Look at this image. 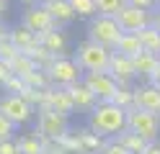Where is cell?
Segmentation results:
<instances>
[{
    "label": "cell",
    "mask_w": 160,
    "mask_h": 154,
    "mask_svg": "<svg viewBox=\"0 0 160 154\" xmlns=\"http://www.w3.org/2000/svg\"><path fill=\"white\" fill-rule=\"evenodd\" d=\"M88 128H93L98 136H103V139L119 136V133L127 128V110L114 105L111 100H101L91 113H88Z\"/></svg>",
    "instance_id": "1"
},
{
    "label": "cell",
    "mask_w": 160,
    "mask_h": 154,
    "mask_svg": "<svg viewBox=\"0 0 160 154\" xmlns=\"http://www.w3.org/2000/svg\"><path fill=\"white\" fill-rule=\"evenodd\" d=\"M85 34L91 41H96V44H101L106 49H111L119 44V39H122V26H119V21L114 16H93L91 21H88V28Z\"/></svg>",
    "instance_id": "2"
},
{
    "label": "cell",
    "mask_w": 160,
    "mask_h": 154,
    "mask_svg": "<svg viewBox=\"0 0 160 154\" xmlns=\"http://www.w3.org/2000/svg\"><path fill=\"white\" fill-rule=\"evenodd\" d=\"M111 54H114L111 49L96 44L91 39L80 41L78 49H75V59H78V64L83 67V72H106L108 62H111Z\"/></svg>",
    "instance_id": "3"
},
{
    "label": "cell",
    "mask_w": 160,
    "mask_h": 154,
    "mask_svg": "<svg viewBox=\"0 0 160 154\" xmlns=\"http://www.w3.org/2000/svg\"><path fill=\"white\" fill-rule=\"evenodd\" d=\"M59 141L67 147L70 154H98L106 139H103V136H98L93 128L83 126V128H70Z\"/></svg>",
    "instance_id": "4"
},
{
    "label": "cell",
    "mask_w": 160,
    "mask_h": 154,
    "mask_svg": "<svg viewBox=\"0 0 160 154\" xmlns=\"http://www.w3.org/2000/svg\"><path fill=\"white\" fill-rule=\"evenodd\" d=\"M70 128H72L70 118L62 116V113H57L52 108H39L36 110V128L34 131L42 139H62Z\"/></svg>",
    "instance_id": "5"
},
{
    "label": "cell",
    "mask_w": 160,
    "mask_h": 154,
    "mask_svg": "<svg viewBox=\"0 0 160 154\" xmlns=\"http://www.w3.org/2000/svg\"><path fill=\"white\" fill-rule=\"evenodd\" d=\"M47 75H49V80H52L54 87H70L72 82L83 80L85 72H83V67L78 64L75 57L62 54V57H57V59L52 62V67L47 69Z\"/></svg>",
    "instance_id": "6"
},
{
    "label": "cell",
    "mask_w": 160,
    "mask_h": 154,
    "mask_svg": "<svg viewBox=\"0 0 160 154\" xmlns=\"http://www.w3.org/2000/svg\"><path fill=\"white\" fill-rule=\"evenodd\" d=\"M0 113H5L16 126H26L36 118V108L28 103L23 95H11V92H3L0 95Z\"/></svg>",
    "instance_id": "7"
},
{
    "label": "cell",
    "mask_w": 160,
    "mask_h": 154,
    "mask_svg": "<svg viewBox=\"0 0 160 154\" xmlns=\"http://www.w3.org/2000/svg\"><path fill=\"white\" fill-rule=\"evenodd\" d=\"M127 128L139 133L147 141H158L160 139V116L139 110V108H129L127 110Z\"/></svg>",
    "instance_id": "8"
},
{
    "label": "cell",
    "mask_w": 160,
    "mask_h": 154,
    "mask_svg": "<svg viewBox=\"0 0 160 154\" xmlns=\"http://www.w3.org/2000/svg\"><path fill=\"white\" fill-rule=\"evenodd\" d=\"M21 26H26L28 31H34V34H47V31L57 28L52 16H49V10L42 5V3H34V5H23L21 10Z\"/></svg>",
    "instance_id": "9"
},
{
    "label": "cell",
    "mask_w": 160,
    "mask_h": 154,
    "mask_svg": "<svg viewBox=\"0 0 160 154\" xmlns=\"http://www.w3.org/2000/svg\"><path fill=\"white\" fill-rule=\"evenodd\" d=\"M114 18L119 21L124 34H139L147 26H152V10H139V8H132V5H124Z\"/></svg>",
    "instance_id": "10"
},
{
    "label": "cell",
    "mask_w": 160,
    "mask_h": 154,
    "mask_svg": "<svg viewBox=\"0 0 160 154\" xmlns=\"http://www.w3.org/2000/svg\"><path fill=\"white\" fill-rule=\"evenodd\" d=\"M83 82L91 87V92H93L98 100H111L114 92L119 90L116 77L108 75V72H85V75H83Z\"/></svg>",
    "instance_id": "11"
},
{
    "label": "cell",
    "mask_w": 160,
    "mask_h": 154,
    "mask_svg": "<svg viewBox=\"0 0 160 154\" xmlns=\"http://www.w3.org/2000/svg\"><path fill=\"white\" fill-rule=\"evenodd\" d=\"M106 72L116 77L119 87H134L132 82L137 80V72H134V62H132V57H127V54H119V51H114Z\"/></svg>",
    "instance_id": "12"
},
{
    "label": "cell",
    "mask_w": 160,
    "mask_h": 154,
    "mask_svg": "<svg viewBox=\"0 0 160 154\" xmlns=\"http://www.w3.org/2000/svg\"><path fill=\"white\" fill-rule=\"evenodd\" d=\"M134 108L160 116V87H155L152 82L134 85Z\"/></svg>",
    "instance_id": "13"
},
{
    "label": "cell",
    "mask_w": 160,
    "mask_h": 154,
    "mask_svg": "<svg viewBox=\"0 0 160 154\" xmlns=\"http://www.w3.org/2000/svg\"><path fill=\"white\" fill-rule=\"evenodd\" d=\"M67 92H70V98H72V103H75V113H85V116H88V113H91L98 103H101V100L91 92V87H88L83 80L72 82V85L67 87Z\"/></svg>",
    "instance_id": "14"
},
{
    "label": "cell",
    "mask_w": 160,
    "mask_h": 154,
    "mask_svg": "<svg viewBox=\"0 0 160 154\" xmlns=\"http://www.w3.org/2000/svg\"><path fill=\"white\" fill-rule=\"evenodd\" d=\"M42 5L49 10V16H52L57 28H67L70 23H75V18H78V13L72 10V5H70V0H42Z\"/></svg>",
    "instance_id": "15"
},
{
    "label": "cell",
    "mask_w": 160,
    "mask_h": 154,
    "mask_svg": "<svg viewBox=\"0 0 160 154\" xmlns=\"http://www.w3.org/2000/svg\"><path fill=\"white\" fill-rule=\"evenodd\" d=\"M44 108H52V110H57V113H62V116H72L75 113V103H72V98H70V92H67V87H49L47 90V105Z\"/></svg>",
    "instance_id": "16"
},
{
    "label": "cell",
    "mask_w": 160,
    "mask_h": 154,
    "mask_svg": "<svg viewBox=\"0 0 160 154\" xmlns=\"http://www.w3.org/2000/svg\"><path fill=\"white\" fill-rule=\"evenodd\" d=\"M39 44H42L44 49H49L54 57H62V54H67L70 39H67V31L65 28H52V31H47V34L39 36Z\"/></svg>",
    "instance_id": "17"
},
{
    "label": "cell",
    "mask_w": 160,
    "mask_h": 154,
    "mask_svg": "<svg viewBox=\"0 0 160 154\" xmlns=\"http://www.w3.org/2000/svg\"><path fill=\"white\" fill-rule=\"evenodd\" d=\"M132 62H134L137 80H150L155 75V69L160 67V57L152 54V51H139L137 57H132Z\"/></svg>",
    "instance_id": "18"
},
{
    "label": "cell",
    "mask_w": 160,
    "mask_h": 154,
    "mask_svg": "<svg viewBox=\"0 0 160 154\" xmlns=\"http://www.w3.org/2000/svg\"><path fill=\"white\" fill-rule=\"evenodd\" d=\"M8 39L16 44V49L18 51H23V54H28L36 44H39V34H34V31H28L26 26H21L18 23L16 28H11V34H8Z\"/></svg>",
    "instance_id": "19"
},
{
    "label": "cell",
    "mask_w": 160,
    "mask_h": 154,
    "mask_svg": "<svg viewBox=\"0 0 160 154\" xmlns=\"http://www.w3.org/2000/svg\"><path fill=\"white\" fill-rule=\"evenodd\" d=\"M18 147H21V154H47V149H44V139L39 136L36 131L18 133Z\"/></svg>",
    "instance_id": "20"
},
{
    "label": "cell",
    "mask_w": 160,
    "mask_h": 154,
    "mask_svg": "<svg viewBox=\"0 0 160 154\" xmlns=\"http://www.w3.org/2000/svg\"><path fill=\"white\" fill-rule=\"evenodd\" d=\"M119 144H122V147L129 152V154H142L145 149H147V139H142V136H139V133H134V131H129V128H124L122 133H119Z\"/></svg>",
    "instance_id": "21"
},
{
    "label": "cell",
    "mask_w": 160,
    "mask_h": 154,
    "mask_svg": "<svg viewBox=\"0 0 160 154\" xmlns=\"http://www.w3.org/2000/svg\"><path fill=\"white\" fill-rule=\"evenodd\" d=\"M114 51H119V54H127V57H137L142 49V41H139L137 34H122V39H119V44L114 46Z\"/></svg>",
    "instance_id": "22"
},
{
    "label": "cell",
    "mask_w": 160,
    "mask_h": 154,
    "mask_svg": "<svg viewBox=\"0 0 160 154\" xmlns=\"http://www.w3.org/2000/svg\"><path fill=\"white\" fill-rule=\"evenodd\" d=\"M139 41H142V49L145 51H152V54L160 57V31L155 26H147L145 31H139Z\"/></svg>",
    "instance_id": "23"
},
{
    "label": "cell",
    "mask_w": 160,
    "mask_h": 154,
    "mask_svg": "<svg viewBox=\"0 0 160 154\" xmlns=\"http://www.w3.org/2000/svg\"><path fill=\"white\" fill-rule=\"evenodd\" d=\"M23 82H26V87H31V90H49V87H52V80H49L47 69L28 72V75L23 77Z\"/></svg>",
    "instance_id": "24"
},
{
    "label": "cell",
    "mask_w": 160,
    "mask_h": 154,
    "mask_svg": "<svg viewBox=\"0 0 160 154\" xmlns=\"http://www.w3.org/2000/svg\"><path fill=\"white\" fill-rule=\"evenodd\" d=\"M28 57L34 59V64H36L39 69H49V67H52V62L57 59V57L52 54V51H49V49H44L42 44H36L31 51H28Z\"/></svg>",
    "instance_id": "25"
},
{
    "label": "cell",
    "mask_w": 160,
    "mask_h": 154,
    "mask_svg": "<svg viewBox=\"0 0 160 154\" xmlns=\"http://www.w3.org/2000/svg\"><path fill=\"white\" fill-rule=\"evenodd\" d=\"M11 69H13V75H18V77H26L28 72H34V69H39V67L34 64V59L28 57V54H23V51H21V54H18V57L11 62Z\"/></svg>",
    "instance_id": "26"
},
{
    "label": "cell",
    "mask_w": 160,
    "mask_h": 154,
    "mask_svg": "<svg viewBox=\"0 0 160 154\" xmlns=\"http://www.w3.org/2000/svg\"><path fill=\"white\" fill-rule=\"evenodd\" d=\"M72 10L78 13V18H85L91 21L93 16H98V8H96V0H70Z\"/></svg>",
    "instance_id": "27"
},
{
    "label": "cell",
    "mask_w": 160,
    "mask_h": 154,
    "mask_svg": "<svg viewBox=\"0 0 160 154\" xmlns=\"http://www.w3.org/2000/svg\"><path fill=\"white\" fill-rule=\"evenodd\" d=\"M111 103H114V105H119V108H124V110L134 108V87H119V90L114 92Z\"/></svg>",
    "instance_id": "28"
},
{
    "label": "cell",
    "mask_w": 160,
    "mask_h": 154,
    "mask_svg": "<svg viewBox=\"0 0 160 154\" xmlns=\"http://www.w3.org/2000/svg\"><path fill=\"white\" fill-rule=\"evenodd\" d=\"M124 5H127V0H96L98 16H116Z\"/></svg>",
    "instance_id": "29"
},
{
    "label": "cell",
    "mask_w": 160,
    "mask_h": 154,
    "mask_svg": "<svg viewBox=\"0 0 160 154\" xmlns=\"http://www.w3.org/2000/svg\"><path fill=\"white\" fill-rule=\"evenodd\" d=\"M26 90H28V87H26L23 77H18V75H13V77L3 85V92H11V95H23Z\"/></svg>",
    "instance_id": "30"
},
{
    "label": "cell",
    "mask_w": 160,
    "mask_h": 154,
    "mask_svg": "<svg viewBox=\"0 0 160 154\" xmlns=\"http://www.w3.org/2000/svg\"><path fill=\"white\" fill-rule=\"evenodd\" d=\"M18 54H21V51L16 49V44H13L11 39H3V41H0V59H3V62H8V64H11Z\"/></svg>",
    "instance_id": "31"
},
{
    "label": "cell",
    "mask_w": 160,
    "mask_h": 154,
    "mask_svg": "<svg viewBox=\"0 0 160 154\" xmlns=\"http://www.w3.org/2000/svg\"><path fill=\"white\" fill-rule=\"evenodd\" d=\"M16 128H18L16 123L8 118L5 113H0V141L3 139H16Z\"/></svg>",
    "instance_id": "32"
},
{
    "label": "cell",
    "mask_w": 160,
    "mask_h": 154,
    "mask_svg": "<svg viewBox=\"0 0 160 154\" xmlns=\"http://www.w3.org/2000/svg\"><path fill=\"white\" fill-rule=\"evenodd\" d=\"M98 154H129V152L122 147V144H119L116 136H111V139L103 141V147H101V152H98Z\"/></svg>",
    "instance_id": "33"
},
{
    "label": "cell",
    "mask_w": 160,
    "mask_h": 154,
    "mask_svg": "<svg viewBox=\"0 0 160 154\" xmlns=\"http://www.w3.org/2000/svg\"><path fill=\"white\" fill-rule=\"evenodd\" d=\"M0 154H21L18 136H16V139H3V141H0Z\"/></svg>",
    "instance_id": "34"
},
{
    "label": "cell",
    "mask_w": 160,
    "mask_h": 154,
    "mask_svg": "<svg viewBox=\"0 0 160 154\" xmlns=\"http://www.w3.org/2000/svg\"><path fill=\"white\" fill-rule=\"evenodd\" d=\"M127 5L139 8V10H158V3H155V0H127Z\"/></svg>",
    "instance_id": "35"
},
{
    "label": "cell",
    "mask_w": 160,
    "mask_h": 154,
    "mask_svg": "<svg viewBox=\"0 0 160 154\" xmlns=\"http://www.w3.org/2000/svg\"><path fill=\"white\" fill-rule=\"evenodd\" d=\"M11 77H13V69H11V64L0 59V87H3V85H5V82L11 80Z\"/></svg>",
    "instance_id": "36"
},
{
    "label": "cell",
    "mask_w": 160,
    "mask_h": 154,
    "mask_svg": "<svg viewBox=\"0 0 160 154\" xmlns=\"http://www.w3.org/2000/svg\"><path fill=\"white\" fill-rule=\"evenodd\" d=\"M142 154H160V139H158V141H150L147 149H145Z\"/></svg>",
    "instance_id": "37"
},
{
    "label": "cell",
    "mask_w": 160,
    "mask_h": 154,
    "mask_svg": "<svg viewBox=\"0 0 160 154\" xmlns=\"http://www.w3.org/2000/svg\"><path fill=\"white\" fill-rule=\"evenodd\" d=\"M8 34H11V28H8L3 21H0V41H3V39H8Z\"/></svg>",
    "instance_id": "38"
},
{
    "label": "cell",
    "mask_w": 160,
    "mask_h": 154,
    "mask_svg": "<svg viewBox=\"0 0 160 154\" xmlns=\"http://www.w3.org/2000/svg\"><path fill=\"white\" fill-rule=\"evenodd\" d=\"M147 82H152V85H155V87H160V67L155 69V75H152V77H150Z\"/></svg>",
    "instance_id": "39"
},
{
    "label": "cell",
    "mask_w": 160,
    "mask_h": 154,
    "mask_svg": "<svg viewBox=\"0 0 160 154\" xmlns=\"http://www.w3.org/2000/svg\"><path fill=\"white\" fill-rule=\"evenodd\" d=\"M152 26L160 31V8H158V10H152Z\"/></svg>",
    "instance_id": "40"
},
{
    "label": "cell",
    "mask_w": 160,
    "mask_h": 154,
    "mask_svg": "<svg viewBox=\"0 0 160 154\" xmlns=\"http://www.w3.org/2000/svg\"><path fill=\"white\" fill-rule=\"evenodd\" d=\"M5 13H8V0H0V21H3Z\"/></svg>",
    "instance_id": "41"
},
{
    "label": "cell",
    "mask_w": 160,
    "mask_h": 154,
    "mask_svg": "<svg viewBox=\"0 0 160 154\" xmlns=\"http://www.w3.org/2000/svg\"><path fill=\"white\" fill-rule=\"evenodd\" d=\"M18 3H23V5H34V3H42V0H18Z\"/></svg>",
    "instance_id": "42"
},
{
    "label": "cell",
    "mask_w": 160,
    "mask_h": 154,
    "mask_svg": "<svg viewBox=\"0 0 160 154\" xmlns=\"http://www.w3.org/2000/svg\"><path fill=\"white\" fill-rule=\"evenodd\" d=\"M155 3H158V8H160V0H155Z\"/></svg>",
    "instance_id": "43"
}]
</instances>
